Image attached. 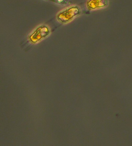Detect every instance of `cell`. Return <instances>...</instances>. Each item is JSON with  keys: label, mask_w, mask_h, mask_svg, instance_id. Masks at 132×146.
<instances>
[{"label": "cell", "mask_w": 132, "mask_h": 146, "mask_svg": "<svg viewBox=\"0 0 132 146\" xmlns=\"http://www.w3.org/2000/svg\"><path fill=\"white\" fill-rule=\"evenodd\" d=\"M108 3V0H88L86 6L88 9L92 10L105 7Z\"/></svg>", "instance_id": "cell-3"}, {"label": "cell", "mask_w": 132, "mask_h": 146, "mask_svg": "<svg viewBox=\"0 0 132 146\" xmlns=\"http://www.w3.org/2000/svg\"><path fill=\"white\" fill-rule=\"evenodd\" d=\"M81 13V9L78 6L72 5L58 13L56 18L59 22L66 24L71 21Z\"/></svg>", "instance_id": "cell-1"}, {"label": "cell", "mask_w": 132, "mask_h": 146, "mask_svg": "<svg viewBox=\"0 0 132 146\" xmlns=\"http://www.w3.org/2000/svg\"><path fill=\"white\" fill-rule=\"evenodd\" d=\"M50 29L48 26L42 25L39 26L31 34L28 39L31 42L36 44L46 38L50 34Z\"/></svg>", "instance_id": "cell-2"}, {"label": "cell", "mask_w": 132, "mask_h": 146, "mask_svg": "<svg viewBox=\"0 0 132 146\" xmlns=\"http://www.w3.org/2000/svg\"><path fill=\"white\" fill-rule=\"evenodd\" d=\"M53 3L59 4V5H67L69 2V0H47Z\"/></svg>", "instance_id": "cell-4"}]
</instances>
